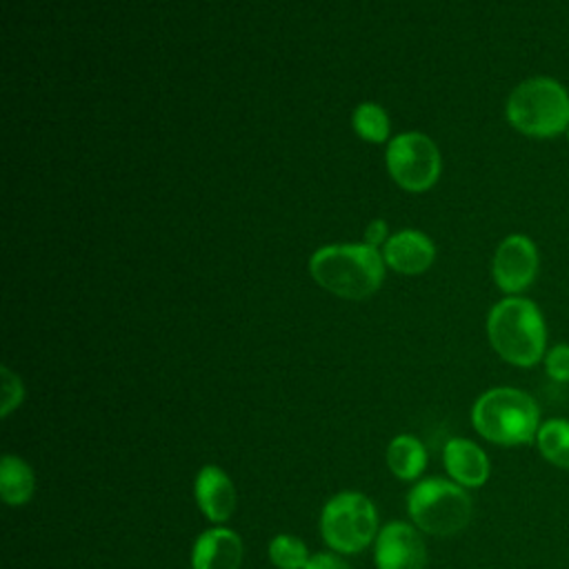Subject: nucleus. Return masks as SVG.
Returning <instances> with one entry per match:
<instances>
[{
	"label": "nucleus",
	"instance_id": "obj_20",
	"mask_svg": "<svg viewBox=\"0 0 569 569\" xmlns=\"http://www.w3.org/2000/svg\"><path fill=\"white\" fill-rule=\"evenodd\" d=\"M0 373H2V407H0V413H2V418H7L22 402L24 389H22L20 378L11 369L2 367Z\"/></svg>",
	"mask_w": 569,
	"mask_h": 569
},
{
	"label": "nucleus",
	"instance_id": "obj_3",
	"mask_svg": "<svg viewBox=\"0 0 569 569\" xmlns=\"http://www.w3.org/2000/svg\"><path fill=\"white\" fill-rule=\"evenodd\" d=\"M471 422L485 440L518 447L536 440L540 409L529 393L516 387H493L473 402Z\"/></svg>",
	"mask_w": 569,
	"mask_h": 569
},
{
	"label": "nucleus",
	"instance_id": "obj_23",
	"mask_svg": "<svg viewBox=\"0 0 569 569\" xmlns=\"http://www.w3.org/2000/svg\"><path fill=\"white\" fill-rule=\"evenodd\" d=\"M567 138H569V129H567Z\"/></svg>",
	"mask_w": 569,
	"mask_h": 569
},
{
	"label": "nucleus",
	"instance_id": "obj_7",
	"mask_svg": "<svg viewBox=\"0 0 569 569\" xmlns=\"http://www.w3.org/2000/svg\"><path fill=\"white\" fill-rule=\"evenodd\" d=\"M387 169L407 191H425L440 176V153L422 133H400L387 147Z\"/></svg>",
	"mask_w": 569,
	"mask_h": 569
},
{
	"label": "nucleus",
	"instance_id": "obj_8",
	"mask_svg": "<svg viewBox=\"0 0 569 569\" xmlns=\"http://www.w3.org/2000/svg\"><path fill=\"white\" fill-rule=\"evenodd\" d=\"M373 560L376 569H425L427 547L416 527L396 520L378 531Z\"/></svg>",
	"mask_w": 569,
	"mask_h": 569
},
{
	"label": "nucleus",
	"instance_id": "obj_14",
	"mask_svg": "<svg viewBox=\"0 0 569 569\" xmlns=\"http://www.w3.org/2000/svg\"><path fill=\"white\" fill-rule=\"evenodd\" d=\"M427 465V449L425 445L411 436L400 433L387 447V467L398 480H416Z\"/></svg>",
	"mask_w": 569,
	"mask_h": 569
},
{
	"label": "nucleus",
	"instance_id": "obj_11",
	"mask_svg": "<svg viewBox=\"0 0 569 569\" xmlns=\"http://www.w3.org/2000/svg\"><path fill=\"white\" fill-rule=\"evenodd\" d=\"M196 502L207 520L224 522L236 509V489L231 478L216 465H204L193 485Z\"/></svg>",
	"mask_w": 569,
	"mask_h": 569
},
{
	"label": "nucleus",
	"instance_id": "obj_6",
	"mask_svg": "<svg viewBox=\"0 0 569 569\" xmlns=\"http://www.w3.org/2000/svg\"><path fill=\"white\" fill-rule=\"evenodd\" d=\"M320 533L338 553H360L378 536L376 505L360 491L331 496L320 513Z\"/></svg>",
	"mask_w": 569,
	"mask_h": 569
},
{
	"label": "nucleus",
	"instance_id": "obj_4",
	"mask_svg": "<svg viewBox=\"0 0 569 569\" xmlns=\"http://www.w3.org/2000/svg\"><path fill=\"white\" fill-rule=\"evenodd\" d=\"M507 120L529 138H553L569 129V93L553 78H529L507 98Z\"/></svg>",
	"mask_w": 569,
	"mask_h": 569
},
{
	"label": "nucleus",
	"instance_id": "obj_12",
	"mask_svg": "<svg viewBox=\"0 0 569 569\" xmlns=\"http://www.w3.org/2000/svg\"><path fill=\"white\" fill-rule=\"evenodd\" d=\"M442 462L449 478L465 489L482 487L491 471L487 453L467 438H451L442 449Z\"/></svg>",
	"mask_w": 569,
	"mask_h": 569
},
{
	"label": "nucleus",
	"instance_id": "obj_2",
	"mask_svg": "<svg viewBox=\"0 0 569 569\" xmlns=\"http://www.w3.org/2000/svg\"><path fill=\"white\" fill-rule=\"evenodd\" d=\"M309 269L313 280L327 291L340 298L362 300L380 287L385 258L373 244H331L311 256Z\"/></svg>",
	"mask_w": 569,
	"mask_h": 569
},
{
	"label": "nucleus",
	"instance_id": "obj_9",
	"mask_svg": "<svg viewBox=\"0 0 569 569\" xmlns=\"http://www.w3.org/2000/svg\"><path fill=\"white\" fill-rule=\"evenodd\" d=\"M538 273V249L531 238L507 236L493 256V280L505 293L525 291Z\"/></svg>",
	"mask_w": 569,
	"mask_h": 569
},
{
	"label": "nucleus",
	"instance_id": "obj_16",
	"mask_svg": "<svg viewBox=\"0 0 569 569\" xmlns=\"http://www.w3.org/2000/svg\"><path fill=\"white\" fill-rule=\"evenodd\" d=\"M538 451L547 462L560 469H569V420L567 418H551L540 422L536 433Z\"/></svg>",
	"mask_w": 569,
	"mask_h": 569
},
{
	"label": "nucleus",
	"instance_id": "obj_19",
	"mask_svg": "<svg viewBox=\"0 0 569 569\" xmlns=\"http://www.w3.org/2000/svg\"><path fill=\"white\" fill-rule=\"evenodd\" d=\"M545 371L556 382H569V345H556L545 353Z\"/></svg>",
	"mask_w": 569,
	"mask_h": 569
},
{
	"label": "nucleus",
	"instance_id": "obj_21",
	"mask_svg": "<svg viewBox=\"0 0 569 569\" xmlns=\"http://www.w3.org/2000/svg\"><path fill=\"white\" fill-rule=\"evenodd\" d=\"M305 569H349V565L340 556H336V553L320 551V553H313L309 558Z\"/></svg>",
	"mask_w": 569,
	"mask_h": 569
},
{
	"label": "nucleus",
	"instance_id": "obj_22",
	"mask_svg": "<svg viewBox=\"0 0 569 569\" xmlns=\"http://www.w3.org/2000/svg\"><path fill=\"white\" fill-rule=\"evenodd\" d=\"M385 231H387V227H385L382 220L371 222V227L367 229V244H373V247H376V242H380V240L385 238Z\"/></svg>",
	"mask_w": 569,
	"mask_h": 569
},
{
	"label": "nucleus",
	"instance_id": "obj_15",
	"mask_svg": "<svg viewBox=\"0 0 569 569\" xmlns=\"http://www.w3.org/2000/svg\"><path fill=\"white\" fill-rule=\"evenodd\" d=\"M36 489L33 469L18 456L7 453L0 462V493L11 507H20L31 500Z\"/></svg>",
	"mask_w": 569,
	"mask_h": 569
},
{
	"label": "nucleus",
	"instance_id": "obj_17",
	"mask_svg": "<svg viewBox=\"0 0 569 569\" xmlns=\"http://www.w3.org/2000/svg\"><path fill=\"white\" fill-rule=\"evenodd\" d=\"M269 558L278 569H305L309 562L307 545L289 533H278L269 542Z\"/></svg>",
	"mask_w": 569,
	"mask_h": 569
},
{
	"label": "nucleus",
	"instance_id": "obj_5",
	"mask_svg": "<svg viewBox=\"0 0 569 569\" xmlns=\"http://www.w3.org/2000/svg\"><path fill=\"white\" fill-rule=\"evenodd\" d=\"M407 511L413 525L431 536H453L471 520V498L453 480L425 478L407 493Z\"/></svg>",
	"mask_w": 569,
	"mask_h": 569
},
{
	"label": "nucleus",
	"instance_id": "obj_10",
	"mask_svg": "<svg viewBox=\"0 0 569 569\" xmlns=\"http://www.w3.org/2000/svg\"><path fill=\"white\" fill-rule=\"evenodd\" d=\"M242 540L233 529H204L191 549V569H240Z\"/></svg>",
	"mask_w": 569,
	"mask_h": 569
},
{
	"label": "nucleus",
	"instance_id": "obj_18",
	"mask_svg": "<svg viewBox=\"0 0 569 569\" xmlns=\"http://www.w3.org/2000/svg\"><path fill=\"white\" fill-rule=\"evenodd\" d=\"M353 127L356 131L371 142H382L389 133V120L387 113L378 104H360L353 113Z\"/></svg>",
	"mask_w": 569,
	"mask_h": 569
},
{
	"label": "nucleus",
	"instance_id": "obj_1",
	"mask_svg": "<svg viewBox=\"0 0 569 569\" xmlns=\"http://www.w3.org/2000/svg\"><path fill=\"white\" fill-rule=\"evenodd\" d=\"M487 336L496 353L516 367H533L547 353L542 313L531 300L520 296H509L489 311Z\"/></svg>",
	"mask_w": 569,
	"mask_h": 569
},
{
	"label": "nucleus",
	"instance_id": "obj_13",
	"mask_svg": "<svg viewBox=\"0 0 569 569\" xmlns=\"http://www.w3.org/2000/svg\"><path fill=\"white\" fill-rule=\"evenodd\" d=\"M433 244L420 231H400L385 242V262L407 276L422 273L433 262Z\"/></svg>",
	"mask_w": 569,
	"mask_h": 569
}]
</instances>
